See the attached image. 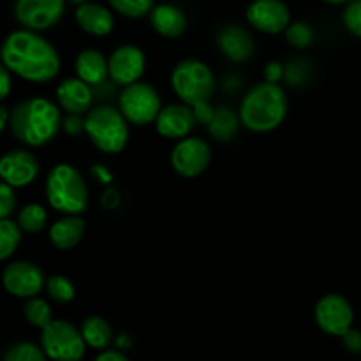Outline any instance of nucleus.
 <instances>
[{
	"mask_svg": "<svg viewBox=\"0 0 361 361\" xmlns=\"http://www.w3.org/2000/svg\"><path fill=\"white\" fill-rule=\"evenodd\" d=\"M7 69L32 83H48L60 73V56L51 42L30 28L11 32L2 46Z\"/></svg>",
	"mask_w": 361,
	"mask_h": 361,
	"instance_id": "nucleus-1",
	"label": "nucleus"
},
{
	"mask_svg": "<svg viewBox=\"0 0 361 361\" xmlns=\"http://www.w3.org/2000/svg\"><path fill=\"white\" fill-rule=\"evenodd\" d=\"M240 120L242 118H238V115L231 108L219 106V108H215L214 116L207 127L217 141H231L238 133Z\"/></svg>",
	"mask_w": 361,
	"mask_h": 361,
	"instance_id": "nucleus-24",
	"label": "nucleus"
},
{
	"mask_svg": "<svg viewBox=\"0 0 361 361\" xmlns=\"http://www.w3.org/2000/svg\"><path fill=\"white\" fill-rule=\"evenodd\" d=\"M23 314L25 319H27L32 326L41 328V330H44V328L53 321V314L48 303L41 298H35V296L34 298H28V302L25 303Z\"/></svg>",
	"mask_w": 361,
	"mask_h": 361,
	"instance_id": "nucleus-27",
	"label": "nucleus"
},
{
	"mask_svg": "<svg viewBox=\"0 0 361 361\" xmlns=\"http://www.w3.org/2000/svg\"><path fill=\"white\" fill-rule=\"evenodd\" d=\"M288 115V97L279 83H263L250 88L242 99L240 118L252 133H270L284 122Z\"/></svg>",
	"mask_w": 361,
	"mask_h": 361,
	"instance_id": "nucleus-3",
	"label": "nucleus"
},
{
	"mask_svg": "<svg viewBox=\"0 0 361 361\" xmlns=\"http://www.w3.org/2000/svg\"><path fill=\"white\" fill-rule=\"evenodd\" d=\"M97 361H127V356L116 349H102L97 355Z\"/></svg>",
	"mask_w": 361,
	"mask_h": 361,
	"instance_id": "nucleus-39",
	"label": "nucleus"
},
{
	"mask_svg": "<svg viewBox=\"0 0 361 361\" xmlns=\"http://www.w3.org/2000/svg\"><path fill=\"white\" fill-rule=\"evenodd\" d=\"M192 109H194V115H196L197 123H203V126H208V123H210L212 116H214L215 113V108H212V106L208 104V101L200 102V104H194Z\"/></svg>",
	"mask_w": 361,
	"mask_h": 361,
	"instance_id": "nucleus-35",
	"label": "nucleus"
},
{
	"mask_svg": "<svg viewBox=\"0 0 361 361\" xmlns=\"http://www.w3.org/2000/svg\"><path fill=\"white\" fill-rule=\"evenodd\" d=\"M92 143L104 154H120L129 141V126L120 108L97 106L87 113V130Z\"/></svg>",
	"mask_w": 361,
	"mask_h": 361,
	"instance_id": "nucleus-5",
	"label": "nucleus"
},
{
	"mask_svg": "<svg viewBox=\"0 0 361 361\" xmlns=\"http://www.w3.org/2000/svg\"><path fill=\"white\" fill-rule=\"evenodd\" d=\"M46 289H48V295L53 302L60 303V305H66V303L73 302L74 296H76V289L74 284L63 275H53L46 282Z\"/></svg>",
	"mask_w": 361,
	"mask_h": 361,
	"instance_id": "nucleus-28",
	"label": "nucleus"
},
{
	"mask_svg": "<svg viewBox=\"0 0 361 361\" xmlns=\"http://www.w3.org/2000/svg\"><path fill=\"white\" fill-rule=\"evenodd\" d=\"M76 23L83 32L90 35H108L115 27V18L108 7L95 2L78 4L76 9Z\"/></svg>",
	"mask_w": 361,
	"mask_h": 361,
	"instance_id": "nucleus-18",
	"label": "nucleus"
},
{
	"mask_svg": "<svg viewBox=\"0 0 361 361\" xmlns=\"http://www.w3.org/2000/svg\"><path fill=\"white\" fill-rule=\"evenodd\" d=\"M0 175L2 180L14 189L27 187L37 178L39 162L34 154L27 150H11L0 161Z\"/></svg>",
	"mask_w": 361,
	"mask_h": 361,
	"instance_id": "nucleus-15",
	"label": "nucleus"
},
{
	"mask_svg": "<svg viewBox=\"0 0 361 361\" xmlns=\"http://www.w3.org/2000/svg\"><path fill=\"white\" fill-rule=\"evenodd\" d=\"M212 159L210 147L200 137H183L171 152L173 169L183 178H194L208 168Z\"/></svg>",
	"mask_w": 361,
	"mask_h": 361,
	"instance_id": "nucleus-12",
	"label": "nucleus"
},
{
	"mask_svg": "<svg viewBox=\"0 0 361 361\" xmlns=\"http://www.w3.org/2000/svg\"><path fill=\"white\" fill-rule=\"evenodd\" d=\"M344 25L353 35L361 39V0H349L344 11Z\"/></svg>",
	"mask_w": 361,
	"mask_h": 361,
	"instance_id": "nucleus-32",
	"label": "nucleus"
},
{
	"mask_svg": "<svg viewBox=\"0 0 361 361\" xmlns=\"http://www.w3.org/2000/svg\"><path fill=\"white\" fill-rule=\"evenodd\" d=\"M344 338V345L349 353H361V331L349 330L348 334L342 335Z\"/></svg>",
	"mask_w": 361,
	"mask_h": 361,
	"instance_id": "nucleus-37",
	"label": "nucleus"
},
{
	"mask_svg": "<svg viewBox=\"0 0 361 361\" xmlns=\"http://www.w3.org/2000/svg\"><path fill=\"white\" fill-rule=\"evenodd\" d=\"M0 83H2V94H0V97L7 99L11 94V71L6 66H2V69H0Z\"/></svg>",
	"mask_w": 361,
	"mask_h": 361,
	"instance_id": "nucleus-40",
	"label": "nucleus"
},
{
	"mask_svg": "<svg viewBox=\"0 0 361 361\" xmlns=\"http://www.w3.org/2000/svg\"><path fill=\"white\" fill-rule=\"evenodd\" d=\"M118 106L127 122L134 123V126H148V123L155 122L162 109L157 90L143 81L127 85L120 94Z\"/></svg>",
	"mask_w": 361,
	"mask_h": 361,
	"instance_id": "nucleus-8",
	"label": "nucleus"
},
{
	"mask_svg": "<svg viewBox=\"0 0 361 361\" xmlns=\"http://www.w3.org/2000/svg\"><path fill=\"white\" fill-rule=\"evenodd\" d=\"M355 312L344 296L326 295L316 305V323L324 334L342 337L353 328Z\"/></svg>",
	"mask_w": 361,
	"mask_h": 361,
	"instance_id": "nucleus-10",
	"label": "nucleus"
},
{
	"mask_svg": "<svg viewBox=\"0 0 361 361\" xmlns=\"http://www.w3.org/2000/svg\"><path fill=\"white\" fill-rule=\"evenodd\" d=\"M286 39L295 48H307L314 41V30L305 21H295L286 28Z\"/></svg>",
	"mask_w": 361,
	"mask_h": 361,
	"instance_id": "nucleus-31",
	"label": "nucleus"
},
{
	"mask_svg": "<svg viewBox=\"0 0 361 361\" xmlns=\"http://www.w3.org/2000/svg\"><path fill=\"white\" fill-rule=\"evenodd\" d=\"M171 85L180 101L194 106L210 101L215 90L214 73L200 60H183L173 69Z\"/></svg>",
	"mask_w": 361,
	"mask_h": 361,
	"instance_id": "nucleus-6",
	"label": "nucleus"
},
{
	"mask_svg": "<svg viewBox=\"0 0 361 361\" xmlns=\"http://www.w3.org/2000/svg\"><path fill=\"white\" fill-rule=\"evenodd\" d=\"M247 21L263 34H281L291 23V13L282 0H254L247 9Z\"/></svg>",
	"mask_w": 361,
	"mask_h": 361,
	"instance_id": "nucleus-13",
	"label": "nucleus"
},
{
	"mask_svg": "<svg viewBox=\"0 0 361 361\" xmlns=\"http://www.w3.org/2000/svg\"><path fill=\"white\" fill-rule=\"evenodd\" d=\"M16 208V194H14V187L4 182L0 185V217L6 219Z\"/></svg>",
	"mask_w": 361,
	"mask_h": 361,
	"instance_id": "nucleus-33",
	"label": "nucleus"
},
{
	"mask_svg": "<svg viewBox=\"0 0 361 361\" xmlns=\"http://www.w3.org/2000/svg\"><path fill=\"white\" fill-rule=\"evenodd\" d=\"M219 48L233 62H245L254 53V41L249 32L236 25H229L221 30L217 37Z\"/></svg>",
	"mask_w": 361,
	"mask_h": 361,
	"instance_id": "nucleus-19",
	"label": "nucleus"
},
{
	"mask_svg": "<svg viewBox=\"0 0 361 361\" xmlns=\"http://www.w3.org/2000/svg\"><path fill=\"white\" fill-rule=\"evenodd\" d=\"M76 74L88 85L97 87L109 78V63L97 49H83L76 59Z\"/></svg>",
	"mask_w": 361,
	"mask_h": 361,
	"instance_id": "nucleus-21",
	"label": "nucleus"
},
{
	"mask_svg": "<svg viewBox=\"0 0 361 361\" xmlns=\"http://www.w3.org/2000/svg\"><path fill=\"white\" fill-rule=\"evenodd\" d=\"M46 221H48V215L44 208L37 203H28L20 210L16 222L23 231L39 233L46 226Z\"/></svg>",
	"mask_w": 361,
	"mask_h": 361,
	"instance_id": "nucleus-26",
	"label": "nucleus"
},
{
	"mask_svg": "<svg viewBox=\"0 0 361 361\" xmlns=\"http://www.w3.org/2000/svg\"><path fill=\"white\" fill-rule=\"evenodd\" d=\"M2 281L9 295L25 300L37 296L46 284L41 268L28 261H14L7 264Z\"/></svg>",
	"mask_w": 361,
	"mask_h": 361,
	"instance_id": "nucleus-11",
	"label": "nucleus"
},
{
	"mask_svg": "<svg viewBox=\"0 0 361 361\" xmlns=\"http://www.w3.org/2000/svg\"><path fill=\"white\" fill-rule=\"evenodd\" d=\"M108 63L109 78L116 85H123V87L140 81L147 69L145 53L134 44H123L116 48L108 59Z\"/></svg>",
	"mask_w": 361,
	"mask_h": 361,
	"instance_id": "nucleus-14",
	"label": "nucleus"
},
{
	"mask_svg": "<svg viewBox=\"0 0 361 361\" xmlns=\"http://www.w3.org/2000/svg\"><path fill=\"white\" fill-rule=\"evenodd\" d=\"M46 197L56 212L80 215L87 210L88 187L76 168L71 164H59L46 178Z\"/></svg>",
	"mask_w": 361,
	"mask_h": 361,
	"instance_id": "nucleus-4",
	"label": "nucleus"
},
{
	"mask_svg": "<svg viewBox=\"0 0 361 361\" xmlns=\"http://www.w3.org/2000/svg\"><path fill=\"white\" fill-rule=\"evenodd\" d=\"M56 99H59L60 108L67 113L74 115H83L88 113L94 102V90L92 85L83 81L81 78H67L56 88Z\"/></svg>",
	"mask_w": 361,
	"mask_h": 361,
	"instance_id": "nucleus-17",
	"label": "nucleus"
},
{
	"mask_svg": "<svg viewBox=\"0 0 361 361\" xmlns=\"http://www.w3.org/2000/svg\"><path fill=\"white\" fill-rule=\"evenodd\" d=\"M85 235V222L78 215L60 219L49 229V240L60 250H71L81 242Z\"/></svg>",
	"mask_w": 361,
	"mask_h": 361,
	"instance_id": "nucleus-22",
	"label": "nucleus"
},
{
	"mask_svg": "<svg viewBox=\"0 0 361 361\" xmlns=\"http://www.w3.org/2000/svg\"><path fill=\"white\" fill-rule=\"evenodd\" d=\"M9 122H11L9 111H7L6 106H2V108H0V130H6V127L9 126Z\"/></svg>",
	"mask_w": 361,
	"mask_h": 361,
	"instance_id": "nucleus-41",
	"label": "nucleus"
},
{
	"mask_svg": "<svg viewBox=\"0 0 361 361\" xmlns=\"http://www.w3.org/2000/svg\"><path fill=\"white\" fill-rule=\"evenodd\" d=\"M284 67H282V63L279 62H270L267 63V67H264L263 74H264V81H270V83H279L281 81V78L284 76Z\"/></svg>",
	"mask_w": 361,
	"mask_h": 361,
	"instance_id": "nucleus-36",
	"label": "nucleus"
},
{
	"mask_svg": "<svg viewBox=\"0 0 361 361\" xmlns=\"http://www.w3.org/2000/svg\"><path fill=\"white\" fill-rule=\"evenodd\" d=\"M63 129L71 136H80V134H83L87 130V118H83L81 115L69 113V116L63 120Z\"/></svg>",
	"mask_w": 361,
	"mask_h": 361,
	"instance_id": "nucleus-34",
	"label": "nucleus"
},
{
	"mask_svg": "<svg viewBox=\"0 0 361 361\" xmlns=\"http://www.w3.org/2000/svg\"><path fill=\"white\" fill-rule=\"evenodd\" d=\"M81 334H83L85 342L92 349H108L113 342V328L104 317L90 316L81 324Z\"/></svg>",
	"mask_w": 361,
	"mask_h": 361,
	"instance_id": "nucleus-23",
	"label": "nucleus"
},
{
	"mask_svg": "<svg viewBox=\"0 0 361 361\" xmlns=\"http://www.w3.org/2000/svg\"><path fill=\"white\" fill-rule=\"evenodd\" d=\"M196 123L197 120L192 106L185 104V102L166 106L161 109L157 120H155L157 133L168 140H183L192 133Z\"/></svg>",
	"mask_w": 361,
	"mask_h": 361,
	"instance_id": "nucleus-16",
	"label": "nucleus"
},
{
	"mask_svg": "<svg viewBox=\"0 0 361 361\" xmlns=\"http://www.w3.org/2000/svg\"><path fill=\"white\" fill-rule=\"evenodd\" d=\"M111 9L127 18H143L154 9V0H108Z\"/></svg>",
	"mask_w": 361,
	"mask_h": 361,
	"instance_id": "nucleus-30",
	"label": "nucleus"
},
{
	"mask_svg": "<svg viewBox=\"0 0 361 361\" xmlns=\"http://www.w3.org/2000/svg\"><path fill=\"white\" fill-rule=\"evenodd\" d=\"M41 345L46 356L56 361H76L85 355L83 334L71 323L62 319H53L42 330Z\"/></svg>",
	"mask_w": 361,
	"mask_h": 361,
	"instance_id": "nucleus-7",
	"label": "nucleus"
},
{
	"mask_svg": "<svg viewBox=\"0 0 361 361\" xmlns=\"http://www.w3.org/2000/svg\"><path fill=\"white\" fill-rule=\"evenodd\" d=\"M286 74H288V81L291 85H300V83H303V81H305V78H307V74H303L302 73V62H295V63H291V66L288 67V71H286Z\"/></svg>",
	"mask_w": 361,
	"mask_h": 361,
	"instance_id": "nucleus-38",
	"label": "nucleus"
},
{
	"mask_svg": "<svg viewBox=\"0 0 361 361\" xmlns=\"http://www.w3.org/2000/svg\"><path fill=\"white\" fill-rule=\"evenodd\" d=\"M60 111L56 104L42 97L21 101L11 113V133L28 147H42L59 134Z\"/></svg>",
	"mask_w": 361,
	"mask_h": 361,
	"instance_id": "nucleus-2",
	"label": "nucleus"
},
{
	"mask_svg": "<svg viewBox=\"0 0 361 361\" xmlns=\"http://www.w3.org/2000/svg\"><path fill=\"white\" fill-rule=\"evenodd\" d=\"M69 2H73V4H83V2H88V0H69Z\"/></svg>",
	"mask_w": 361,
	"mask_h": 361,
	"instance_id": "nucleus-44",
	"label": "nucleus"
},
{
	"mask_svg": "<svg viewBox=\"0 0 361 361\" xmlns=\"http://www.w3.org/2000/svg\"><path fill=\"white\" fill-rule=\"evenodd\" d=\"M150 23L157 34L164 37L175 39L185 32L187 18L182 9L171 4H161L155 6L150 13Z\"/></svg>",
	"mask_w": 361,
	"mask_h": 361,
	"instance_id": "nucleus-20",
	"label": "nucleus"
},
{
	"mask_svg": "<svg viewBox=\"0 0 361 361\" xmlns=\"http://www.w3.org/2000/svg\"><path fill=\"white\" fill-rule=\"evenodd\" d=\"M21 231L23 229L20 228V224L11 221L9 217L0 221V259H9L16 252L21 242Z\"/></svg>",
	"mask_w": 361,
	"mask_h": 361,
	"instance_id": "nucleus-25",
	"label": "nucleus"
},
{
	"mask_svg": "<svg viewBox=\"0 0 361 361\" xmlns=\"http://www.w3.org/2000/svg\"><path fill=\"white\" fill-rule=\"evenodd\" d=\"M324 2H328V4H335V6H337V4H344V2H349V0H324Z\"/></svg>",
	"mask_w": 361,
	"mask_h": 361,
	"instance_id": "nucleus-43",
	"label": "nucleus"
},
{
	"mask_svg": "<svg viewBox=\"0 0 361 361\" xmlns=\"http://www.w3.org/2000/svg\"><path fill=\"white\" fill-rule=\"evenodd\" d=\"M44 358L48 356H46L42 345H35L32 342H16L4 353L6 361H42Z\"/></svg>",
	"mask_w": 361,
	"mask_h": 361,
	"instance_id": "nucleus-29",
	"label": "nucleus"
},
{
	"mask_svg": "<svg viewBox=\"0 0 361 361\" xmlns=\"http://www.w3.org/2000/svg\"><path fill=\"white\" fill-rule=\"evenodd\" d=\"M94 173H97V175L102 176V182L108 183L109 180H111V175H109L104 168H101V166H99V168H94Z\"/></svg>",
	"mask_w": 361,
	"mask_h": 361,
	"instance_id": "nucleus-42",
	"label": "nucleus"
},
{
	"mask_svg": "<svg viewBox=\"0 0 361 361\" xmlns=\"http://www.w3.org/2000/svg\"><path fill=\"white\" fill-rule=\"evenodd\" d=\"M66 0H16V20L30 30H48L63 16Z\"/></svg>",
	"mask_w": 361,
	"mask_h": 361,
	"instance_id": "nucleus-9",
	"label": "nucleus"
}]
</instances>
